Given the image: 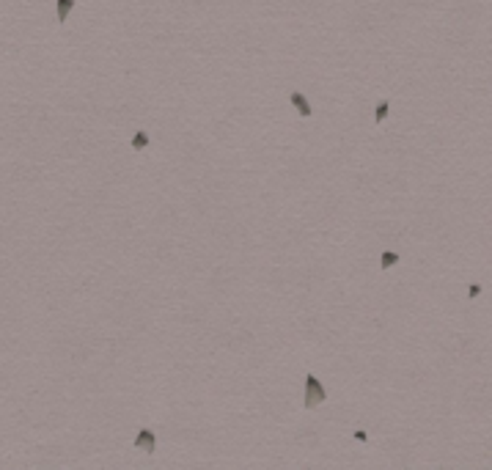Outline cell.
<instances>
[{"instance_id": "obj_1", "label": "cell", "mask_w": 492, "mask_h": 470, "mask_svg": "<svg viewBox=\"0 0 492 470\" xmlns=\"http://www.w3.org/2000/svg\"><path fill=\"white\" fill-rule=\"evenodd\" d=\"M324 399H327V390H324V385L314 377V374H305V396H303V407H305V410H314V407H319Z\"/></svg>"}, {"instance_id": "obj_3", "label": "cell", "mask_w": 492, "mask_h": 470, "mask_svg": "<svg viewBox=\"0 0 492 470\" xmlns=\"http://www.w3.org/2000/svg\"><path fill=\"white\" fill-rule=\"evenodd\" d=\"M289 99H291V105L297 107V113L303 116V118H311V116H314V107L308 105L305 94H300V91H291V97H289Z\"/></svg>"}, {"instance_id": "obj_2", "label": "cell", "mask_w": 492, "mask_h": 470, "mask_svg": "<svg viewBox=\"0 0 492 470\" xmlns=\"http://www.w3.org/2000/svg\"><path fill=\"white\" fill-rule=\"evenodd\" d=\"M135 448L138 451H146V454H154L157 451V437L152 429H140L138 437H135Z\"/></svg>"}, {"instance_id": "obj_8", "label": "cell", "mask_w": 492, "mask_h": 470, "mask_svg": "<svg viewBox=\"0 0 492 470\" xmlns=\"http://www.w3.org/2000/svg\"><path fill=\"white\" fill-rule=\"evenodd\" d=\"M467 294H470V297H479V294H481V286H479V283H473L470 289H467Z\"/></svg>"}, {"instance_id": "obj_6", "label": "cell", "mask_w": 492, "mask_h": 470, "mask_svg": "<svg viewBox=\"0 0 492 470\" xmlns=\"http://www.w3.org/2000/svg\"><path fill=\"white\" fill-rule=\"evenodd\" d=\"M146 146H149V135H146V130H138L132 135V149L135 151H143Z\"/></svg>"}, {"instance_id": "obj_5", "label": "cell", "mask_w": 492, "mask_h": 470, "mask_svg": "<svg viewBox=\"0 0 492 470\" xmlns=\"http://www.w3.org/2000/svg\"><path fill=\"white\" fill-rule=\"evenodd\" d=\"M396 264H399V253L385 250L382 256H379V267H382V269H391V267H396Z\"/></svg>"}, {"instance_id": "obj_4", "label": "cell", "mask_w": 492, "mask_h": 470, "mask_svg": "<svg viewBox=\"0 0 492 470\" xmlns=\"http://www.w3.org/2000/svg\"><path fill=\"white\" fill-rule=\"evenodd\" d=\"M75 6H77V0H58V3H55V11H58V22H66Z\"/></svg>"}, {"instance_id": "obj_7", "label": "cell", "mask_w": 492, "mask_h": 470, "mask_svg": "<svg viewBox=\"0 0 492 470\" xmlns=\"http://www.w3.org/2000/svg\"><path fill=\"white\" fill-rule=\"evenodd\" d=\"M388 113H391V105H388V99H382V102L377 105V110H374V121L382 124L385 118H388Z\"/></svg>"}, {"instance_id": "obj_9", "label": "cell", "mask_w": 492, "mask_h": 470, "mask_svg": "<svg viewBox=\"0 0 492 470\" xmlns=\"http://www.w3.org/2000/svg\"><path fill=\"white\" fill-rule=\"evenodd\" d=\"M355 440H360V443H366V440H369V435H366V432H355Z\"/></svg>"}]
</instances>
